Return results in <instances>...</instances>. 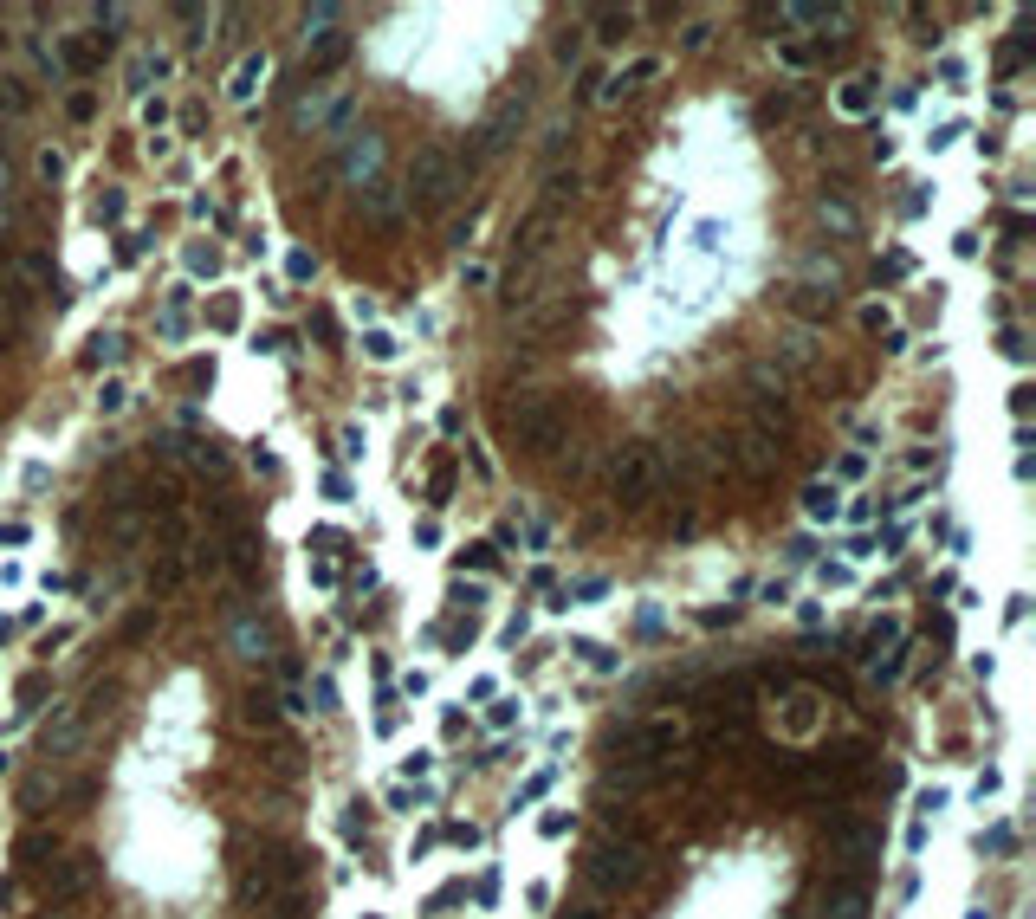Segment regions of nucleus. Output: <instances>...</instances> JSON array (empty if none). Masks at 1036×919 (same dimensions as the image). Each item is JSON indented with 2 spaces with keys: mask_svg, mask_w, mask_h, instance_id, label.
<instances>
[{
  "mask_svg": "<svg viewBox=\"0 0 1036 919\" xmlns=\"http://www.w3.org/2000/svg\"><path fill=\"white\" fill-rule=\"evenodd\" d=\"M460 188H467V169H460L447 149H415V162H408V195H415L421 214H447Z\"/></svg>",
  "mask_w": 1036,
  "mask_h": 919,
  "instance_id": "1",
  "label": "nucleus"
},
{
  "mask_svg": "<svg viewBox=\"0 0 1036 919\" xmlns=\"http://www.w3.org/2000/svg\"><path fill=\"white\" fill-rule=\"evenodd\" d=\"M506 434L531 454H557L564 447V408L551 395H518V402H506Z\"/></svg>",
  "mask_w": 1036,
  "mask_h": 919,
  "instance_id": "2",
  "label": "nucleus"
},
{
  "mask_svg": "<svg viewBox=\"0 0 1036 919\" xmlns=\"http://www.w3.org/2000/svg\"><path fill=\"white\" fill-rule=\"evenodd\" d=\"M609 492H616V505L642 512L654 492H661V454H654L648 441H629L616 454V466H609Z\"/></svg>",
  "mask_w": 1036,
  "mask_h": 919,
  "instance_id": "3",
  "label": "nucleus"
},
{
  "mask_svg": "<svg viewBox=\"0 0 1036 919\" xmlns=\"http://www.w3.org/2000/svg\"><path fill=\"white\" fill-rule=\"evenodd\" d=\"M583 874H590V887H603V894H622V887H635L648 874V848L642 842H596L590 861H583Z\"/></svg>",
  "mask_w": 1036,
  "mask_h": 919,
  "instance_id": "4",
  "label": "nucleus"
},
{
  "mask_svg": "<svg viewBox=\"0 0 1036 919\" xmlns=\"http://www.w3.org/2000/svg\"><path fill=\"white\" fill-rule=\"evenodd\" d=\"M292 881H298V855H292V848H279V855L253 861V868L240 874V900L266 913V907H279V900H285V887H292Z\"/></svg>",
  "mask_w": 1036,
  "mask_h": 919,
  "instance_id": "5",
  "label": "nucleus"
},
{
  "mask_svg": "<svg viewBox=\"0 0 1036 919\" xmlns=\"http://www.w3.org/2000/svg\"><path fill=\"white\" fill-rule=\"evenodd\" d=\"M104 861L98 855H59L46 868V900H59V907H72V900H85L91 887H98Z\"/></svg>",
  "mask_w": 1036,
  "mask_h": 919,
  "instance_id": "6",
  "label": "nucleus"
},
{
  "mask_svg": "<svg viewBox=\"0 0 1036 919\" xmlns=\"http://www.w3.org/2000/svg\"><path fill=\"white\" fill-rule=\"evenodd\" d=\"M829 861H836V868H875L881 835L868 829V822H842V829H829Z\"/></svg>",
  "mask_w": 1036,
  "mask_h": 919,
  "instance_id": "7",
  "label": "nucleus"
},
{
  "mask_svg": "<svg viewBox=\"0 0 1036 919\" xmlns=\"http://www.w3.org/2000/svg\"><path fill=\"white\" fill-rule=\"evenodd\" d=\"M78 745H85V706H59L46 719V732H39V751L52 764H65V758H78Z\"/></svg>",
  "mask_w": 1036,
  "mask_h": 919,
  "instance_id": "8",
  "label": "nucleus"
},
{
  "mask_svg": "<svg viewBox=\"0 0 1036 919\" xmlns=\"http://www.w3.org/2000/svg\"><path fill=\"white\" fill-rule=\"evenodd\" d=\"M298 123H311V130H344V123H350V91L311 85L305 98H298Z\"/></svg>",
  "mask_w": 1036,
  "mask_h": 919,
  "instance_id": "9",
  "label": "nucleus"
},
{
  "mask_svg": "<svg viewBox=\"0 0 1036 919\" xmlns=\"http://www.w3.org/2000/svg\"><path fill=\"white\" fill-rule=\"evenodd\" d=\"M518 123H525V91H518V98H506L493 117L480 123V130H473V156H499V149L512 143V130H518Z\"/></svg>",
  "mask_w": 1036,
  "mask_h": 919,
  "instance_id": "10",
  "label": "nucleus"
},
{
  "mask_svg": "<svg viewBox=\"0 0 1036 919\" xmlns=\"http://www.w3.org/2000/svg\"><path fill=\"white\" fill-rule=\"evenodd\" d=\"M337 169H344L357 188L376 182V169H383V136H376V130H357V136L344 143V162H337Z\"/></svg>",
  "mask_w": 1036,
  "mask_h": 919,
  "instance_id": "11",
  "label": "nucleus"
},
{
  "mask_svg": "<svg viewBox=\"0 0 1036 919\" xmlns=\"http://www.w3.org/2000/svg\"><path fill=\"white\" fill-rule=\"evenodd\" d=\"M350 59V33L344 26H324V33H305V65L311 72H331V65Z\"/></svg>",
  "mask_w": 1036,
  "mask_h": 919,
  "instance_id": "12",
  "label": "nucleus"
},
{
  "mask_svg": "<svg viewBox=\"0 0 1036 919\" xmlns=\"http://www.w3.org/2000/svg\"><path fill=\"white\" fill-rule=\"evenodd\" d=\"M726 460H739L745 473H765V466L777 460V441H771L765 428H739V441H732V454H726Z\"/></svg>",
  "mask_w": 1036,
  "mask_h": 919,
  "instance_id": "13",
  "label": "nucleus"
},
{
  "mask_svg": "<svg viewBox=\"0 0 1036 919\" xmlns=\"http://www.w3.org/2000/svg\"><path fill=\"white\" fill-rule=\"evenodd\" d=\"M357 195H363V214H370L376 227H402V188H389V182H363Z\"/></svg>",
  "mask_w": 1036,
  "mask_h": 919,
  "instance_id": "14",
  "label": "nucleus"
},
{
  "mask_svg": "<svg viewBox=\"0 0 1036 919\" xmlns=\"http://www.w3.org/2000/svg\"><path fill=\"white\" fill-rule=\"evenodd\" d=\"M544 279H551V266H544V259H525V266H512V272H506V305H538Z\"/></svg>",
  "mask_w": 1036,
  "mask_h": 919,
  "instance_id": "15",
  "label": "nucleus"
},
{
  "mask_svg": "<svg viewBox=\"0 0 1036 919\" xmlns=\"http://www.w3.org/2000/svg\"><path fill=\"white\" fill-rule=\"evenodd\" d=\"M868 913V894L855 881H829V894H823V919H862Z\"/></svg>",
  "mask_w": 1036,
  "mask_h": 919,
  "instance_id": "16",
  "label": "nucleus"
},
{
  "mask_svg": "<svg viewBox=\"0 0 1036 919\" xmlns=\"http://www.w3.org/2000/svg\"><path fill=\"white\" fill-rule=\"evenodd\" d=\"M551 227H557L551 208H531L525 227H518V253H525V259H544V246H551Z\"/></svg>",
  "mask_w": 1036,
  "mask_h": 919,
  "instance_id": "17",
  "label": "nucleus"
},
{
  "mask_svg": "<svg viewBox=\"0 0 1036 919\" xmlns=\"http://www.w3.org/2000/svg\"><path fill=\"white\" fill-rule=\"evenodd\" d=\"M59 65H65V72H78V78H91V72H98V65H104V46H98V39H65V46H59Z\"/></svg>",
  "mask_w": 1036,
  "mask_h": 919,
  "instance_id": "18",
  "label": "nucleus"
},
{
  "mask_svg": "<svg viewBox=\"0 0 1036 919\" xmlns=\"http://www.w3.org/2000/svg\"><path fill=\"white\" fill-rule=\"evenodd\" d=\"M790 311H797L803 324H816V318L836 311V292H823V285H790Z\"/></svg>",
  "mask_w": 1036,
  "mask_h": 919,
  "instance_id": "19",
  "label": "nucleus"
},
{
  "mask_svg": "<svg viewBox=\"0 0 1036 919\" xmlns=\"http://www.w3.org/2000/svg\"><path fill=\"white\" fill-rule=\"evenodd\" d=\"M259 78H266V52H253V59H240V65H234V78H227V98L247 104L253 91H259Z\"/></svg>",
  "mask_w": 1036,
  "mask_h": 919,
  "instance_id": "20",
  "label": "nucleus"
},
{
  "mask_svg": "<svg viewBox=\"0 0 1036 919\" xmlns=\"http://www.w3.org/2000/svg\"><path fill=\"white\" fill-rule=\"evenodd\" d=\"M674 745H680V719H654V725H642V758H667Z\"/></svg>",
  "mask_w": 1036,
  "mask_h": 919,
  "instance_id": "21",
  "label": "nucleus"
},
{
  "mask_svg": "<svg viewBox=\"0 0 1036 919\" xmlns=\"http://www.w3.org/2000/svg\"><path fill=\"white\" fill-rule=\"evenodd\" d=\"M654 72H661V59H635V65H629V72H622V78H609V85H603V98H622V91H642Z\"/></svg>",
  "mask_w": 1036,
  "mask_h": 919,
  "instance_id": "22",
  "label": "nucleus"
},
{
  "mask_svg": "<svg viewBox=\"0 0 1036 919\" xmlns=\"http://www.w3.org/2000/svg\"><path fill=\"white\" fill-rule=\"evenodd\" d=\"M0 111H7V117H26V111H33V91H26V78L0 72Z\"/></svg>",
  "mask_w": 1036,
  "mask_h": 919,
  "instance_id": "23",
  "label": "nucleus"
},
{
  "mask_svg": "<svg viewBox=\"0 0 1036 919\" xmlns=\"http://www.w3.org/2000/svg\"><path fill=\"white\" fill-rule=\"evenodd\" d=\"M20 861H26V868H52V861H59V842H52V835H20Z\"/></svg>",
  "mask_w": 1036,
  "mask_h": 919,
  "instance_id": "24",
  "label": "nucleus"
},
{
  "mask_svg": "<svg viewBox=\"0 0 1036 919\" xmlns=\"http://www.w3.org/2000/svg\"><path fill=\"white\" fill-rule=\"evenodd\" d=\"M635 26V7H603L596 13V39H622Z\"/></svg>",
  "mask_w": 1036,
  "mask_h": 919,
  "instance_id": "25",
  "label": "nucleus"
},
{
  "mask_svg": "<svg viewBox=\"0 0 1036 919\" xmlns=\"http://www.w3.org/2000/svg\"><path fill=\"white\" fill-rule=\"evenodd\" d=\"M777 350H784V356H790V363H797V369H810V363H816V344H810V331H784V337H777Z\"/></svg>",
  "mask_w": 1036,
  "mask_h": 919,
  "instance_id": "26",
  "label": "nucleus"
},
{
  "mask_svg": "<svg viewBox=\"0 0 1036 919\" xmlns=\"http://www.w3.org/2000/svg\"><path fill=\"white\" fill-rule=\"evenodd\" d=\"M790 26H842V7H784Z\"/></svg>",
  "mask_w": 1036,
  "mask_h": 919,
  "instance_id": "27",
  "label": "nucleus"
},
{
  "mask_svg": "<svg viewBox=\"0 0 1036 919\" xmlns=\"http://www.w3.org/2000/svg\"><path fill=\"white\" fill-rule=\"evenodd\" d=\"M234 648L247 654V661H266V628H253V622H240L234 628Z\"/></svg>",
  "mask_w": 1036,
  "mask_h": 919,
  "instance_id": "28",
  "label": "nucleus"
},
{
  "mask_svg": "<svg viewBox=\"0 0 1036 919\" xmlns=\"http://www.w3.org/2000/svg\"><path fill=\"white\" fill-rule=\"evenodd\" d=\"M868 104H875V91H868V78H849V85H842V111H849V117H862Z\"/></svg>",
  "mask_w": 1036,
  "mask_h": 919,
  "instance_id": "29",
  "label": "nucleus"
},
{
  "mask_svg": "<svg viewBox=\"0 0 1036 919\" xmlns=\"http://www.w3.org/2000/svg\"><path fill=\"white\" fill-rule=\"evenodd\" d=\"M803 505H810V518H836V492H829V486H810Z\"/></svg>",
  "mask_w": 1036,
  "mask_h": 919,
  "instance_id": "30",
  "label": "nucleus"
},
{
  "mask_svg": "<svg viewBox=\"0 0 1036 919\" xmlns=\"http://www.w3.org/2000/svg\"><path fill=\"white\" fill-rule=\"evenodd\" d=\"M823 221L836 227V233H849V227H855V208H849V201H829V195H823Z\"/></svg>",
  "mask_w": 1036,
  "mask_h": 919,
  "instance_id": "31",
  "label": "nucleus"
},
{
  "mask_svg": "<svg viewBox=\"0 0 1036 919\" xmlns=\"http://www.w3.org/2000/svg\"><path fill=\"white\" fill-rule=\"evenodd\" d=\"M13 337H20V305H7V298H0V350H7Z\"/></svg>",
  "mask_w": 1036,
  "mask_h": 919,
  "instance_id": "32",
  "label": "nucleus"
},
{
  "mask_svg": "<svg viewBox=\"0 0 1036 919\" xmlns=\"http://www.w3.org/2000/svg\"><path fill=\"white\" fill-rule=\"evenodd\" d=\"M363 350H370L376 363H389V356H395V337H389V331H370V337H363Z\"/></svg>",
  "mask_w": 1036,
  "mask_h": 919,
  "instance_id": "33",
  "label": "nucleus"
},
{
  "mask_svg": "<svg viewBox=\"0 0 1036 919\" xmlns=\"http://www.w3.org/2000/svg\"><path fill=\"white\" fill-rule=\"evenodd\" d=\"M124 402H130V389H124V382H104V395H98V408H104V415H117Z\"/></svg>",
  "mask_w": 1036,
  "mask_h": 919,
  "instance_id": "34",
  "label": "nucleus"
},
{
  "mask_svg": "<svg viewBox=\"0 0 1036 919\" xmlns=\"http://www.w3.org/2000/svg\"><path fill=\"white\" fill-rule=\"evenodd\" d=\"M247 725H272V699L266 693H247Z\"/></svg>",
  "mask_w": 1036,
  "mask_h": 919,
  "instance_id": "35",
  "label": "nucleus"
},
{
  "mask_svg": "<svg viewBox=\"0 0 1036 919\" xmlns=\"http://www.w3.org/2000/svg\"><path fill=\"white\" fill-rule=\"evenodd\" d=\"M7 214H13V175H7V162H0V227H7Z\"/></svg>",
  "mask_w": 1036,
  "mask_h": 919,
  "instance_id": "36",
  "label": "nucleus"
},
{
  "mask_svg": "<svg viewBox=\"0 0 1036 919\" xmlns=\"http://www.w3.org/2000/svg\"><path fill=\"white\" fill-rule=\"evenodd\" d=\"M149 622H156V615H149V609H136L130 622H124V635H130V641H143V635H149Z\"/></svg>",
  "mask_w": 1036,
  "mask_h": 919,
  "instance_id": "37",
  "label": "nucleus"
},
{
  "mask_svg": "<svg viewBox=\"0 0 1036 919\" xmlns=\"http://www.w3.org/2000/svg\"><path fill=\"white\" fill-rule=\"evenodd\" d=\"M758 117H765V123H777V117H790V98H765V104H758Z\"/></svg>",
  "mask_w": 1036,
  "mask_h": 919,
  "instance_id": "38",
  "label": "nucleus"
}]
</instances>
